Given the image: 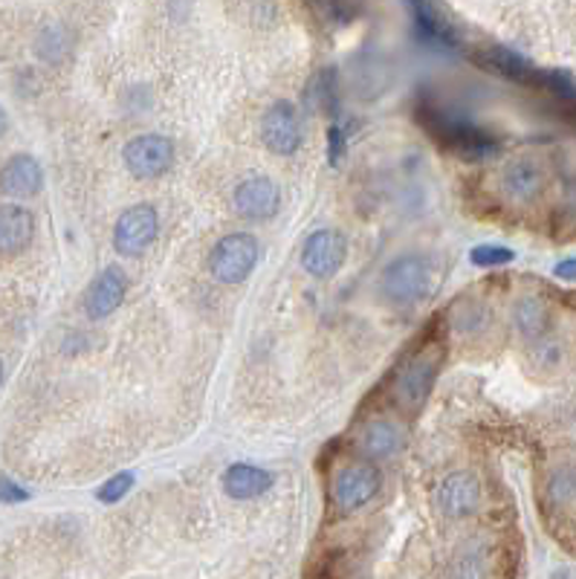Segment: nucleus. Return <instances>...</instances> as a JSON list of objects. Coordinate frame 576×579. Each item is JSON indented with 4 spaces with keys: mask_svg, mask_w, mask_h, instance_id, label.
Here are the masks:
<instances>
[{
    "mask_svg": "<svg viewBox=\"0 0 576 579\" xmlns=\"http://www.w3.org/2000/svg\"><path fill=\"white\" fill-rule=\"evenodd\" d=\"M417 119L441 145H446L452 154H458V157L469 160V163H481V160L492 157L499 151V142L492 140L483 128L432 102L417 105Z\"/></svg>",
    "mask_w": 576,
    "mask_h": 579,
    "instance_id": "nucleus-1",
    "label": "nucleus"
},
{
    "mask_svg": "<svg viewBox=\"0 0 576 579\" xmlns=\"http://www.w3.org/2000/svg\"><path fill=\"white\" fill-rule=\"evenodd\" d=\"M437 282V266L428 255L409 252L398 255L380 275V293L389 298L391 305L414 307L432 296Z\"/></svg>",
    "mask_w": 576,
    "mask_h": 579,
    "instance_id": "nucleus-2",
    "label": "nucleus"
},
{
    "mask_svg": "<svg viewBox=\"0 0 576 579\" xmlns=\"http://www.w3.org/2000/svg\"><path fill=\"white\" fill-rule=\"evenodd\" d=\"M160 236V215L151 204H137L126 209L113 223V250L126 259H140L154 247Z\"/></svg>",
    "mask_w": 576,
    "mask_h": 579,
    "instance_id": "nucleus-5",
    "label": "nucleus"
},
{
    "mask_svg": "<svg viewBox=\"0 0 576 579\" xmlns=\"http://www.w3.org/2000/svg\"><path fill=\"white\" fill-rule=\"evenodd\" d=\"M35 238L32 211L18 204H0V255H21Z\"/></svg>",
    "mask_w": 576,
    "mask_h": 579,
    "instance_id": "nucleus-15",
    "label": "nucleus"
},
{
    "mask_svg": "<svg viewBox=\"0 0 576 579\" xmlns=\"http://www.w3.org/2000/svg\"><path fill=\"white\" fill-rule=\"evenodd\" d=\"M261 259V247L250 232H232L224 236L209 252V273L220 284L247 282Z\"/></svg>",
    "mask_w": 576,
    "mask_h": 579,
    "instance_id": "nucleus-3",
    "label": "nucleus"
},
{
    "mask_svg": "<svg viewBox=\"0 0 576 579\" xmlns=\"http://www.w3.org/2000/svg\"><path fill=\"white\" fill-rule=\"evenodd\" d=\"M235 209L241 211L243 218L250 220H267L273 218L281 206V192L275 181L264 177V174H252L247 181L235 186Z\"/></svg>",
    "mask_w": 576,
    "mask_h": 579,
    "instance_id": "nucleus-12",
    "label": "nucleus"
},
{
    "mask_svg": "<svg viewBox=\"0 0 576 579\" xmlns=\"http://www.w3.org/2000/svg\"><path fill=\"white\" fill-rule=\"evenodd\" d=\"M0 385H3V362H0Z\"/></svg>",
    "mask_w": 576,
    "mask_h": 579,
    "instance_id": "nucleus-34",
    "label": "nucleus"
},
{
    "mask_svg": "<svg viewBox=\"0 0 576 579\" xmlns=\"http://www.w3.org/2000/svg\"><path fill=\"white\" fill-rule=\"evenodd\" d=\"M452 325L460 334H481L490 325V310L481 302H464V305L452 314Z\"/></svg>",
    "mask_w": 576,
    "mask_h": 579,
    "instance_id": "nucleus-22",
    "label": "nucleus"
},
{
    "mask_svg": "<svg viewBox=\"0 0 576 579\" xmlns=\"http://www.w3.org/2000/svg\"><path fill=\"white\" fill-rule=\"evenodd\" d=\"M441 362H444V353L426 351L412 357V360L405 362L403 369L398 371V380H394V397H398V403L409 412V415H417V412L426 406L428 394L435 389Z\"/></svg>",
    "mask_w": 576,
    "mask_h": 579,
    "instance_id": "nucleus-4",
    "label": "nucleus"
},
{
    "mask_svg": "<svg viewBox=\"0 0 576 579\" xmlns=\"http://www.w3.org/2000/svg\"><path fill=\"white\" fill-rule=\"evenodd\" d=\"M327 160L330 165H339L345 160V151H348V131L343 125H330L327 131Z\"/></svg>",
    "mask_w": 576,
    "mask_h": 579,
    "instance_id": "nucleus-28",
    "label": "nucleus"
},
{
    "mask_svg": "<svg viewBox=\"0 0 576 579\" xmlns=\"http://www.w3.org/2000/svg\"><path fill=\"white\" fill-rule=\"evenodd\" d=\"M382 487V476L374 463H351L345 470L336 472L334 478V504L343 513H354V510L366 507L368 501L377 499Z\"/></svg>",
    "mask_w": 576,
    "mask_h": 579,
    "instance_id": "nucleus-9",
    "label": "nucleus"
},
{
    "mask_svg": "<svg viewBox=\"0 0 576 579\" xmlns=\"http://www.w3.org/2000/svg\"><path fill=\"white\" fill-rule=\"evenodd\" d=\"M275 484L273 472L261 470L256 463H232L224 472V490L226 495H232L238 501H252L258 495L270 493V487Z\"/></svg>",
    "mask_w": 576,
    "mask_h": 579,
    "instance_id": "nucleus-18",
    "label": "nucleus"
},
{
    "mask_svg": "<svg viewBox=\"0 0 576 579\" xmlns=\"http://www.w3.org/2000/svg\"><path fill=\"white\" fill-rule=\"evenodd\" d=\"M536 362L542 365V369H551V365H556V362H559V345L556 342L536 345Z\"/></svg>",
    "mask_w": 576,
    "mask_h": 579,
    "instance_id": "nucleus-31",
    "label": "nucleus"
},
{
    "mask_svg": "<svg viewBox=\"0 0 576 579\" xmlns=\"http://www.w3.org/2000/svg\"><path fill=\"white\" fill-rule=\"evenodd\" d=\"M345 255H348V241L336 229H316L302 243L304 273L313 275V278H322V282L334 278L343 270Z\"/></svg>",
    "mask_w": 576,
    "mask_h": 579,
    "instance_id": "nucleus-8",
    "label": "nucleus"
},
{
    "mask_svg": "<svg viewBox=\"0 0 576 579\" xmlns=\"http://www.w3.org/2000/svg\"><path fill=\"white\" fill-rule=\"evenodd\" d=\"M403 447V431L391 420L380 417V420H368L359 435V449L371 461H389Z\"/></svg>",
    "mask_w": 576,
    "mask_h": 579,
    "instance_id": "nucleus-19",
    "label": "nucleus"
},
{
    "mask_svg": "<svg viewBox=\"0 0 576 579\" xmlns=\"http://www.w3.org/2000/svg\"><path fill=\"white\" fill-rule=\"evenodd\" d=\"M437 510L449 518L472 516L481 504V484L472 472H452L437 487Z\"/></svg>",
    "mask_w": 576,
    "mask_h": 579,
    "instance_id": "nucleus-11",
    "label": "nucleus"
},
{
    "mask_svg": "<svg viewBox=\"0 0 576 579\" xmlns=\"http://www.w3.org/2000/svg\"><path fill=\"white\" fill-rule=\"evenodd\" d=\"M67 50H70V39L64 26H47L39 35V55L44 62H62Z\"/></svg>",
    "mask_w": 576,
    "mask_h": 579,
    "instance_id": "nucleus-24",
    "label": "nucleus"
},
{
    "mask_svg": "<svg viewBox=\"0 0 576 579\" xmlns=\"http://www.w3.org/2000/svg\"><path fill=\"white\" fill-rule=\"evenodd\" d=\"M414 12V30L426 44H435L437 50H458L460 47V32L452 24L446 12L432 3H412Z\"/></svg>",
    "mask_w": 576,
    "mask_h": 579,
    "instance_id": "nucleus-16",
    "label": "nucleus"
},
{
    "mask_svg": "<svg viewBox=\"0 0 576 579\" xmlns=\"http://www.w3.org/2000/svg\"><path fill=\"white\" fill-rule=\"evenodd\" d=\"M553 504H574L576 501V467H559L547 481Z\"/></svg>",
    "mask_w": 576,
    "mask_h": 579,
    "instance_id": "nucleus-23",
    "label": "nucleus"
},
{
    "mask_svg": "<svg viewBox=\"0 0 576 579\" xmlns=\"http://www.w3.org/2000/svg\"><path fill=\"white\" fill-rule=\"evenodd\" d=\"M41 186H44V172H41L39 160L30 154H15L0 168V192L7 197L26 200V197L39 195Z\"/></svg>",
    "mask_w": 576,
    "mask_h": 579,
    "instance_id": "nucleus-14",
    "label": "nucleus"
},
{
    "mask_svg": "<svg viewBox=\"0 0 576 579\" xmlns=\"http://www.w3.org/2000/svg\"><path fill=\"white\" fill-rule=\"evenodd\" d=\"M316 90H319V94H313L316 105H319V108H325V110L334 108L336 87H334V76H330V73H322L319 79H316Z\"/></svg>",
    "mask_w": 576,
    "mask_h": 579,
    "instance_id": "nucleus-29",
    "label": "nucleus"
},
{
    "mask_svg": "<svg viewBox=\"0 0 576 579\" xmlns=\"http://www.w3.org/2000/svg\"><path fill=\"white\" fill-rule=\"evenodd\" d=\"M490 577V556L483 548H469L452 562V579H487Z\"/></svg>",
    "mask_w": 576,
    "mask_h": 579,
    "instance_id": "nucleus-21",
    "label": "nucleus"
},
{
    "mask_svg": "<svg viewBox=\"0 0 576 579\" xmlns=\"http://www.w3.org/2000/svg\"><path fill=\"white\" fill-rule=\"evenodd\" d=\"M7 128H9V119H7V110L0 108V136H3V133H7Z\"/></svg>",
    "mask_w": 576,
    "mask_h": 579,
    "instance_id": "nucleus-33",
    "label": "nucleus"
},
{
    "mask_svg": "<svg viewBox=\"0 0 576 579\" xmlns=\"http://www.w3.org/2000/svg\"><path fill=\"white\" fill-rule=\"evenodd\" d=\"M542 90L553 94L562 102H576V81L565 70H547Z\"/></svg>",
    "mask_w": 576,
    "mask_h": 579,
    "instance_id": "nucleus-25",
    "label": "nucleus"
},
{
    "mask_svg": "<svg viewBox=\"0 0 576 579\" xmlns=\"http://www.w3.org/2000/svg\"><path fill=\"white\" fill-rule=\"evenodd\" d=\"M304 128L302 117H298V108L287 99H279L267 108L264 119H261V140L273 154L279 157H290L296 154L298 145H302Z\"/></svg>",
    "mask_w": 576,
    "mask_h": 579,
    "instance_id": "nucleus-7",
    "label": "nucleus"
},
{
    "mask_svg": "<svg viewBox=\"0 0 576 579\" xmlns=\"http://www.w3.org/2000/svg\"><path fill=\"white\" fill-rule=\"evenodd\" d=\"M476 62L481 64V67H487L490 73H496V76H504V79L519 81V85H528V87L545 85L547 70L536 67L530 58H524L522 53H515V50L510 47L481 50V53L476 55Z\"/></svg>",
    "mask_w": 576,
    "mask_h": 579,
    "instance_id": "nucleus-13",
    "label": "nucleus"
},
{
    "mask_svg": "<svg viewBox=\"0 0 576 579\" xmlns=\"http://www.w3.org/2000/svg\"><path fill=\"white\" fill-rule=\"evenodd\" d=\"M122 160L137 181H156L174 165V142L163 133H142L128 142Z\"/></svg>",
    "mask_w": 576,
    "mask_h": 579,
    "instance_id": "nucleus-6",
    "label": "nucleus"
},
{
    "mask_svg": "<svg viewBox=\"0 0 576 579\" xmlns=\"http://www.w3.org/2000/svg\"><path fill=\"white\" fill-rule=\"evenodd\" d=\"M21 501H30L24 487L15 484L12 478H0V504H21Z\"/></svg>",
    "mask_w": 576,
    "mask_h": 579,
    "instance_id": "nucleus-30",
    "label": "nucleus"
},
{
    "mask_svg": "<svg viewBox=\"0 0 576 579\" xmlns=\"http://www.w3.org/2000/svg\"><path fill=\"white\" fill-rule=\"evenodd\" d=\"M133 487V476L131 472H119V476H113L110 481H105L99 490V501L101 504H117L119 499H126L128 493H131Z\"/></svg>",
    "mask_w": 576,
    "mask_h": 579,
    "instance_id": "nucleus-27",
    "label": "nucleus"
},
{
    "mask_svg": "<svg viewBox=\"0 0 576 579\" xmlns=\"http://www.w3.org/2000/svg\"><path fill=\"white\" fill-rule=\"evenodd\" d=\"M469 259L476 266H501L510 264L515 259L513 250H507V247H492V243H483V247H476V250L469 252Z\"/></svg>",
    "mask_w": 576,
    "mask_h": 579,
    "instance_id": "nucleus-26",
    "label": "nucleus"
},
{
    "mask_svg": "<svg viewBox=\"0 0 576 579\" xmlns=\"http://www.w3.org/2000/svg\"><path fill=\"white\" fill-rule=\"evenodd\" d=\"M556 278H565V282H570V278H576V259H568V261H559L556 264Z\"/></svg>",
    "mask_w": 576,
    "mask_h": 579,
    "instance_id": "nucleus-32",
    "label": "nucleus"
},
{
    "mask_svg": "<svg viewBox=\"0 0 576 579\" xmlns=\"http://www.w3.org/2000/svg\"><path fill=\"white\" fill-rule=\"evenodd\" d=\"M547 307L545 302H539V298L528 296V298H519L513 307V325L519 328V334H522L524 339H530V342H536V339H542L547 334Z\"/></svg>",
    "mask_w": 576,
    "mask_h": 579,
    "instance_id": "nucleus-20",
    "label": "nucleus"
},
{
    "mask_svg": "<svg viewBox=\"0 0 576 579\" xmlns=\"http://www.w3.org/2000/svg\"><path fill=\"white\" fill-rule=\"evenodd\" d=\"M542 186H545V174L536 163L530 160H513V163L504 165L501 172V188L504 195L515 204H530L542 195Z\"/></svg>",
    "mask_w": 576,
    "mask_h": 579,
    "instance_id": "nucleus-17",
    "label": "nucleus"
},
{
    "mask_svg": "<svg viewBox=\"0 0 576 579\" xmlns=\"http://www.w3.org/2000/svg\"><path fill=\"white\" fill-rule=\"evenodd\" d=\"M128 293V275L122 266H105L96 275L90 287L85 293V314L87 319H108L110 314H117L119 305L126 302Z\"/></svg>",
    "mask_w": 576,
    "mask_h": 579,
    "instance_id": "nucleus-10",
    "label": "nucleus"
}]
</instances>
